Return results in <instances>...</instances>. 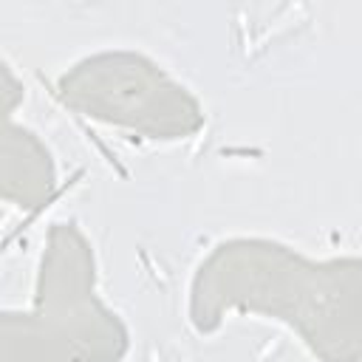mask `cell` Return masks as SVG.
<instances>
[{
  "mask_svg": "<svg viewBox=\"0 0 362 362\" xmlns=\"http://www.w3.org/2000/svg\"><path fill=\"white\" fill-rule=\"evenodd\" d=\"M235 311L286 322L320 362H362L359 257L308 260L277 240H223L195 269L189 322L212 334Z\"/></svg>",
  "mask_w": 362,
  "mask_h": 362,
  "instance_id": "obj_1",
  "label": "cell"
},
{
  "mask_svg": "<svg viewBox=\"0 0 362 362\" xmlns=\"http://www.w3.org/2000/svg\"><path fill=\"white\" fill-rule=\"evenodd\" d=\"M93 252L74 223H54L34 308L3 314V362H119L122 320L93 291Z\"/></svg>",
  "mask_w": 362,
  "mask_h": 362,
  "instance_id": "obj_2",
  "label": "cell"
},
{
  "mask_svg": "<svg viewBox=\"0 0 362 362\" xmlns=\"http://www.w3.org/2000/svg\"><path fill=\"white\" fill-rule=\"evenodd\" d=\"M62 105L150 139H187L204 127L198 99L161 65L133 51H102L57 79Z\"/></svg>",
  "mask_w": 362,
  "mask_h": 362,
  "instance_id": "obj_3",
  "label": "cell"
}]
</instances>
